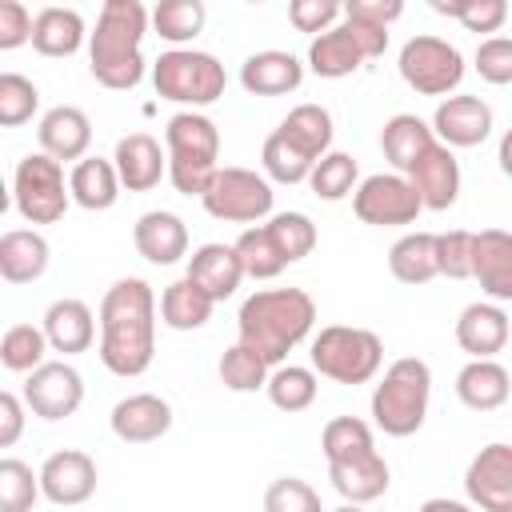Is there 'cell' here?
Masks as SVG:
<instances>
[{
  "label": "cell",
  "mask_w": 512,
  "mask_h": 512,
  "mask_svg": "<svg viewBox=\"0 0 512 512\" xmlns=\"http://www.w3.org/2000/svg\"><path fill=\"white\" fill-rule=\"evenodd\" d=\"M156 356V292L140 276L116 280L100 300V364L112 376H144Z\"/></svg>",
  "instance_id": "cell-1"
},
{
  "label": "cell",
  "mask_w": 512,
  "mask_h": 512,
  "mask_svg": "<svg viewBox=\"0 0 512 512\" xmlns=\"http://www.w3.org/2000/svg\"><path fill=\"white\" fill-rule=\"evenodd\" d=\"M312 324H316V300L304 288H260L240 304L236 344H244L272 368L288 360V352L312 332Z\"/></svg>",
  "instance_id": "cell-2"
},
{
  "label": "cell",
  "mask_w": 512,
  "mask_h": 512,
  "mask_svg": "<svg viewBox=\"0 0 512 512\" xmlns=\"http://www.w3.org/2000/svg\"><path fill=\"white\" fill-rule=\"evenodd\" d=\"M148 12L140 0H104L96 32H88V72L112 92H132L144 80Z\"/></svg>",
  "instance_id": "cell-3"
},
{
  "label": "cell",
  "mask_w": 512,
  "mask_h": 512,
  "mask_svg": "<svg viewBox=\"0 0 512 512\" xmlns=\"http://www.w3.org/2000/svg\"><path fill=\"white\" fill-rule=\"evenodd\" d=\"M168 180L184 196H200L220 168V128L204 112H176L164 128Z\"/></svg>",
  "instance_id": "cell-4"
},
{
  "label": "cell",
  "mask_w": 512,
  "mask_h": 512,
  "mask_svg": "<svg viewBox=\"0 0 512 512\" xmlns=\"http://www.w3.org/2000/svg\"><path fill=\"white\" fill-rule=\"evenodd\" d=\"M432 396V368L420 356H400L388 364L384 380L372 392V420L384 436H412L424 428Z\"/></svg>",
  "instance_id": "cell-5"
},
{
  "label": "cell",
  "mask_w": 512,
  "mask_h": 512,
  "mask_svg": "<svg viewBox=\"0 0 512 512\" xmlns=\"http://www.w3.org/2000/svg\"><path fill=\"white\" fill-rule=\"evenodd\" d=\"M152 84H156V96H164L172 104H188V112H196L224 96L228 72L212 52L168 48L152 64Z\"/></svg>",
  "instance_id": "cell-6"
},
{
  "label": "cell",
  "mask_w": 512,
  "mask_h": 512,
  "mask_svg": "<svg viewBox=\"0 0 512 512\" xmlns=\"http://www.w3.org/2000/svg\"><path fill=\"white\" fill-rule=\"evenodd\" d=\"M312 372L336 384H368L384 364V344L368 328L328 324L312 336Z\"/></svg>",
  "instance_id": "cell-7"
},
{
  "label": "cell",
  "mask_w": 512,
  "mask_h": 512,
  "mask_svg": "<svg viewBox=\"0 0 512 512\" xmlns=\"http://www.w3.org/2000/svg\"><path fill=\"white\" fill-rule=\"evenodd\" d=\"M12 204L28 224H56L68 212V184H64V164H56L44 152H28L16 164L12 176Z\"/></svg>",
  "instance_id": "cell-8"
},
{
  "label": "cell",
  "mask_w": 512,
  "mask_h": 512,
  "mask_svg": "<svg viewBox=\"0 0 512 512\" xmlns=\"http://www.w3.org/2000/svg\"><path fill=\"white\" fill-rule=\"evenodd\" d=\"M200 204L224 224H256L272 212V184L252 168H216L200 192Z\"/></svg>",
  "instance_id": "cell-9"
},
{
  "label": "cell",
  "mask_w": 512,
  "mask_h": 512,
  "mask_svg": "<svg viewBox=\"0 0 512 512\" xmlns=\"http://www.w3.org/2000/svg\"><path fill=\"white\" fill-rule=\"evenodd\" d=\"M400 80L420 92V96H448L460 88L464 80V56L456 44L440 40V36H412L400 48Z\"/></svg>",
  "instance_id": "cell-10"
},
{
  "label": "cell",
  "mask_w": 512,
  "mask_h": 512,
  "mask_svg": "<svg viewBox=\"0 0 512 512\" xmlns=\"http://www.w3.org/2000/svg\"><path fill=\"white\" fill-rule=\"evenodd\" d=\"M352 212H356L360 224L400 228V224H416V216L424 208H420V196L412 192V184L404 176L376 172V176H368L352 188Z\"/></svg>",
  "instance_id": "cell-11"
},
{
  "label": "cell",
  "mask_w": 512,
  "mask_h": 512,
  "mask_svg": "<svg viewBox=\"0 0 512 512\" xmlns=\"http://www.w3.org/2000/svg\"><path fill=\"white\" fill-rule=\"evenodd\" d=\"M20 400L40 420H64L84 404V376L64 360H44L28 372Z\"/></svg>",
  "instance_id": "cell-12"
},
{
  "label": "cell",
  "mask_w": 512,
  "mask_h": 512,
  "mask_svg": "<svg viewBox=\"0 0 512 512\" xmlns=\"http://www.w3.org/2000/svg\"><path fill=\"white\" fill-rule=\"evenodd\" d=\"M36 480H40V496H44L48 504H56V508H76V504L92 500L100 476H96V460H92L88 452H80V448H60V452H52V456L40 464Z\"/></svg>",
  "instance_id": "cell-13"
},
{
  "label": "cell",
  "mask_w": 512,
  "mask_h": 512,
  "mask_svg": "<svg viewBox=\"0 0 512 512\" xmlns=\"http://www.w3.org/2000/svg\"><path fill=\"white\" fill-rule=\"evenodd\" d=\"M464 492L480 512H512V448L504 440L472 456L464 472Z\"/></svg>",
  "instance_id": "cell-14"
},
{
  "label": "cell",
  "mask_w": 512,
  "mask_h": 512,
  "mask_svg": "<svg viewBox=\"0 0 512 512\" xmlns=\"http://www.w3.org/2000/svg\"><path fill=\"white\" fill-rule=\"evenodd\" d=\"M468 280L480 284V292L496 304L512 300V236L504 228H480L472 232L468 252Z\"/></svg>",
  "instance_id": "cell-15"
},
{
  "label": "cell",
  "mask_w": 512,
  "mask_h": 512,
  "mask_svg": "<svg viewBox=\"0 0 512 512\" xmlns=\"http://www.w3.org/2000/svg\"><path fill=\"white\" fill-rule=\"evenodd\" d=\"M404 180L420 196V208H432V212L452 208L460 196V164H456L452 148H444L440 140L428 152H420V160L404 172Z\"/></svg>",
  "instance_id": "cell-16"
},
{
  "label": "cell",
  "mask_w": 512,
  "mask_h": 512,
  "mask_svg": "<svg viewBox=\"0 0 512 512\" xmlns=\"http://www.w3.org/2000/svg\"><path fill=\"white\" fill-rule=\"evenodd\" d=\"M432 136L444 148H476L492 136V108L480 96H448L436 104Z\"/></svg>",
  "instance_id": "cell-17"
},
{
  "label": "cell",
  "mask_w": 512,
  "mask_h": 512,
  "mask_svg": "<svg viewBox=\"0 0 512 512\" xmlns=\"http://www.w3.org/2000/svg\"><path fill=\"white\" fill-rule=\"evenodd\" d=\"M112 168H116V180L120 188L128 192H152L164 176H168V160H164V148L156 136L148 132H128L116 140V152H112Z\"/></svg>",
  "instance_id": "cell-18"
},
{
  "label": "cell",
  "mask_w": 512,
  "mask_h": 512,
  "mask_svg": "<svg viewBox=\"0 0 512 512\" xmlns=\"http://www.w3.org/2000/svg\"><path fill=\"white\" fill-rule=\"evenodd\" d=\"M108 424H112V436L124 444H152L172 428V404L156 392H136L116 400Z\"/></svg>",
  "instance_id": "cell-19"
},
{
  "label": "cell",
  "mask_w": 512,
  "mask_h": 512,
  "mask_svg": "<svg viewBox=\"0 0 512 512\" xmlns=\"http://www.w3.org/2000/svg\"><path fill=\"white\" fill-rule=\"evenodd\" d=\"M36 140H40V152L52 156L56 164L84 160L88 156V144H92V120L76 104H56V108H48L40 116Z\"/></svg>",
  "instance_id": "cell-20"
},
{
  "label": "cell",
  "mask_w": 512,
  "mask_h": 512,
  "mask_svg": "<svg viewBox=\"0 0 512 512\" xmlns=\"http://www.w3.org/2000/svg\"><path fill=\"white\" fill-rule=\"evenodd\" d=\"M188 284H196L212 304L228 300L240 280H244V268L236 260V248L232 244H200L192 256H188V272H184Z\"/></svg>",
  "instance_id": "cell-21"
},
{
  "label": "cell",
  "mask_w": 512,
  "mask_h": 512,
  "mask_svg": "<svg viewBox=\"0 0 512 512\" xmlns=\"http://www.w3.org/2000/svg\"><path fill=\"white\" fill-rule=\"evenodd\" d=\"M44 340L52 352H64V356H76V352H88L92 340H96V316L84 300L76 296H64V300H52L48 312H44V324H40Z\"/></svg>",
  "instance_id": "cell-22"
},
{
  "label": "cell",
  "mask_w": 512,
  "mask_h": 512,
  "mask_svg": "<svg viewBox=\"0 0 512 512\" xmlns=\"http://www.w3.org/2000/svg\"><path fill=\"white\" fill-rule=\"evenodd\" d=\"M132 244H136V252H140L148 264L168 268V264H176L180 256H188V224H184L176 212H164V208L144 212V216L136 220V228H132Z\"/></svg>",
  "instance_id": "cell-23"
},
{
  "label": "cell",
  "mask_w": 512,
  "mask_h": 512,
  "mask_svg": "<svg viewBox=\"0 0 512 512\" xmlns=\"http://www.w3.org/2000/svg\"><path fill=\"white\" fill-rule=\"evenodd\" d=\"M388 476H392L388 472V460L376 448H368V452H360L352 460L328 464V480H332V488L348 504H372V500H380L388 492V484H392Z\"/></svg>",
  "instance_id": "cell-24"
},
{
  "label": "cell",
  "mask_w": 512,
  "mask_h": 512,
  "mask_svg": "<svg viewBox=\"0 0 512 512\" xmlns=\"http://www.w3.org/2000/svg\"><path fill=\"white\" fill-rule=\"evenodd\" d=\"M300 80H304V64L292 52H280V48L252 52L240 64V84H244L248 96H288V92L300 88Z\"/></svg>",
  "instance_id": "cell-25"
},
{
  "label": "cell",
  "mask_w": 512,
  "mask_h": 512,
  "mask_svg": "<svg viewBox=\"0 0 512 512\" xmlns=\"http://www.w3.org/2000/svg\"><path fill=\"white\" fill-rule=\"evenodd\" d=\"M456 344L472 360H492L508 344V312L500 304H484V300L468 304L456 316Z\"/></svg>",
  "instance_id": "cell-26"
},
{
  "label": "cell",
  "mask_w": 512,
  "mask_h": 512,
  "mask_svg": "<svg viewBox=\"0 0 512 512\" xmlns=\"http://www.w3.org/2000/svg\"><path fill=\"white\" fill-rule=\"evenodd\" d=\"M84 40H88V28H84V16H80L76 8L52 4V8H40V12L32 16V40H28V44H32L40 56H52V60L76 56V52L84 48Z\"/></svg>",
  "instance_id": "cell-27"
},
{
  "label": "cell",
  "mask_w": 512,
  "mask_h": 512,
  "mask_svg": "<svg viewBox=\"0 0 512 512\" xmlns=\"http://www.w3.org/2000/svg\"><path fill=\"white\" fill-rule=\"evenodd\" d=\"M52 248L36 228H12L0 236V280L8 284H32L48 272Z\"/></svg>",
  "instance_id": "cell-28"
},
{
  "label": "cell",
  "mask_w": 512,
  "mask_h": 512,
  "mask_svg": "<svg viewBox=\"0 0 512 512\" xmlns=\"http://www.w3.org/2000/svg\"><path fill=\"white\" fill-rule=\"evenodd\" d=\"M68 200H76L80 208L88 212H104L120 200V180H116V168L112 160L104 156H84L72 164L68 172Z\"/></svg>",
  "instance_id": "cell-29"
},
{
  "label": "cell",
  "mask_w": 512,
  "mask_h": 512,
  "mask_svg": "<svg viewBox=\"0 0 512 512\" xmlns=\"http://www.w3.org/2000/svg\"><path fill=\"white\" fill-rule=\"evenodd\" d=\"M456 396L472 412H496L508 400V368L496 360H468L456 372Z\"/></svg>",
  "instance_id": "cell-30"
},
{
  "label": "cell",
  "mask_w": 512,
  "mask_h": 512,
  "mask_svg": "<svg viewBox=\"0 0 512 512\" xmlns=\"http://www.w3.org/2000/svg\"><path fill=\"white\" fill-rule=\"evenodd\" d=\"M276 132H280L288 144H296L312 164H316L324 152H332V136H336V128H332V112L320 108V104H296V108L280 120Z\"/></svg>",
  "instance_id": "cell-31"
},
{
  "label": "cell",
  "mask_w": 512,
  "mask_h": 512,
  "mask_svg": "<svg viewBox=\"0 0 512 512\" xmlns=\"http://www.w3.org/2000/svg\"><path fill=\"white\" fill-rule=\"evenodd\" d=\"M432 144H436L432 128H428L420 116H412V112H396V116L380 128L384 160H388L396 172H408V168L420 160V152H428Z\"/></svg>",
  "instance_id": "cell-32"
},
{
  "label": "cell",
  "mask_w": 512,
  "mask_h": 512,
  "mask_svg": "<svg viewBox=\"0 0 512 512\" xmlns=\"http://www.w3.org/2000/svg\"><path fill=\"white\" fill-rule=\"evenodd\" d=\"M360 64H364V56H360V48H356V40L348 36L344 24H332L328 32L312 36V44H308V68L324 80L352 76Z\"/></svg>",
  "instance_id": "cell-33"
},
{
  "label": "cell",
  "mask_w": 512,
  "mask_h": 512,
  "mask_svg": "<svg viewBox=\"0 0 512 512\" xmlns=\"http://www.w3.org/2000/svg\"><path fill=\"white\" fill-rule=\"evenodd\" d=\"M212 308H216V304H212L196 284H188L184 276L172 280V284L160 292V320H164L168 328H176V332L204 328V324L212 320Z\"/></svg>",
  "instance_id": "cell-34"
},
{
  "label": "cell",
  "mask_w": 512,
  "mask_h": 512,
  "mask_svg": "<svg viewBox=\"0 0 512 512\" xmlns=\"http://www.w3.org/2000/svg\"><path fill=\"white\" fill-rule=\"evenodd\" d=\"M388 272L400 284H428L436 276V252H432V232H408L388 248Z\"/></svg>",
  "instance_id": "cell-35"
},
{
  "label": "cell",
  "mask_w": 512,
  "mask_h": 512,
  "mask_svg": "<svg viewBox=\"0 0 512 512\" xmlns=\"http://www.w3.org/2000/svg\"><path fill=\"white\" fill-rule=\"evenodd\" d=\"M204 20H208V8L200 0H160L152 8V16H148L152 32L160 40L176 44V48L188 44V40H196L204 32Z\"/></svg>",
  "instance_id": "cell-36"
},
{
  "label": "cell",
  "mask_w": 512,
  "mask_h": 512,
  "mask_svg": "<svg viewBox=\"0 0 512 512\" xmlns=\"http://www.w3.org/2000/svg\"><path fill=\"white\" fill-rule=\"evenodd\" d=\"M264 392L280 412H304L316 400V372L300 364H276V372H268Z\"/></svg>",
  "instance_id": "cell-37"
},
{
  "label": "cell",
  "mask_w": 512,
  "mask_h": 512,
  "mask_svg": "<svg viewBox=\"0 0 512 512\" xmlns=\"http://www.w3.org/2000/svg\"><path fill=\"white\" fill-rule=\"evenodd\" d=\"M232 248H236V260H240L244 276H252V280H272V276H280L288 268L284 256L276 252L272 236L264 232V224L260 228H244Z\"/></svg>",
  "instance_id": "cell-38"
},
{
  "label": "cell",
  "mask_w": 512,
  "mask_h": 512,
  "mask_svg": "<svg viewBox=\"0 0 512 512\" xmlns=\"http://www.w3.org/2000/svg\"><path fill=\"white\" fill-rule=\"evenodd\" d=\"M368 448H376V444H372V428L360 416H332L324 424V432H320V452H324L328 464L352 460V456H360Z\"/></svg>",
  "instance_id": "cell-39"
},
{
  "label": "cell",
  "mask_w": 512,
  "mask_h": 512,
  "mask_svg": "<svg viewBox=\"0 0 512 512\" xmlns=\"http://www.w3.org/2000/svg\"><path fill=\"white\" fill-rule=\"evenodd\" d=\"M264 232L272 236V244L284 256V264H296V260H304L316 248V224L304 212H276L264 224Z\"/></svg>",
  "instance_id": "cell-40"
},
{
  "label": "cell",
  "mask_w": 512,
  "mask_h": 512,
  "mask_svg": "<svg viewBox=\"0 0 512 512\" xmlns=\"http://www.w3.org/2000/svg\"><path fill=\"white\" fill-rule=\"evenodd\" d=\"M356 176H360V168H356V160H352L348 152H324V156L312 164L308 184H312V192H316L320 200H344V196H352Z\"/></svg>",
  "instance_id": "cell-41"
},
{
  "label": "cell",
  "mask_w": 512,
  "mask_h": 512,
  "mask_svg": "<svg viewBox=\"0 0 512 512\" xmlns=\"http://www.w3.org/2000/svg\"><path fill=\"white\" fill-rule=\"evenodd\" d=\"M44 352H48V340L36 324H12L4 336H0V364L8 372H32L44 364Z\"/></svg>",
  "instance_id": "cell-42"
},
{
  "label": "cell",
  "mask_w": 512,
  "mask_h": 512,
  "mask_svg": "<svg viewBox=\"0 0 512 512\" xmlns=\"http://www.w3.org/2000/svg\"><path fill=\"white\" fill-rule=\"evenodd\" d=\"M36 500H40L36 472L16 456H0V512H32Z\"/></svg>",
  "instance_id": "cell-43"
},
{
  "label": "cell",
  "mask_w": 512,
  "mask_h": 512,
  "mask_svg": "<svg viewBox=\"0 0 512 512\" xmlns=\"http://www.w3.org/2000/svg\"><path fill=\"white\" fill-rule=\"evenodd\" d=\"M40 88L20 72H0V128H20L36 116Z\"/></svg>",
  "instance_id": "cell-44"
},
{
  "label": "cell",
  "mask_w": 512,
  "mask_h": 512,
  "mask_svg": "<svg viewBox=\"0 0 512 512\" xmlns=\"http://www.w3.org/2000/svg\"><path fill=\"white\" fill-rule=\"evenodd\" d=\"M260 164H264V172H268L276 184H304L308 172H312V160H308L296 144H288L280 132H272V136L264 140Z\"/></svg>",
  "instance_id": "cell-45"
},
{
  "label": "cell",
  "mask_w": 512,
  "mask_h": 512,
  "mask_svg": "<svg viewBox=\"0 0 512 512\" xmlns=\"http://www.w3.org/2000/svg\"><path fill=\"white\" fill-rule=\"evenodd\" d=\"M220 380L232 392H260L268 384V364L256 352H248L244 344H232L220 356Z\"/></svg>",
  "instance_id": "cell-46"
},
{
  "label": "cell",
  "mask_w": 512,
  "mask_h": 512,
  "mask_svg": "<svg viewBox=\"0 0 512 512\" xmlns=\"http://www.w3.org/2000/svg\"><path fill=\"white\" fill-rule=\"evenodd\" d=\"M432 8H436L440 16L460 20L468 32H496V28L508 20V4H504V0H456V4L432 0Z\"/></svg>",
  "instance_id": "cell-47"
},
{
  "label": "cell",
  "mask_w": 512,
  "mask_h": 512,
  "mask_svg": "<svg viewBox=\"0 0 512 512\" xmlns=\"http://www.w3.org/2000/svg\"><path fill=\"white\" fill-rule=\"evenodd\" d=\"M264 512H324V504H320V492L308 480L280 476L264 492Z\"/></svg>",
  "instance_id": "cell-48"
},
{
  "label": "cell",
  "mask_w": 512,
  "mask_h": 512,
  "mask_svg": "<svg viewBox=\"0 0 512 512\" xmlns=\"http://www.w3.org/2000/svg\"><path fill=\"white\" fill-rule=\"evenodd\" d=\"M432 252H436V276H448V280H468L472 232H464V228H452V232H432Z\"/></svg>",
  "instance_id": "cell-49"
},
{
  "label": "cell",
  "mask_w": 512,
  "mask_h": 512,
  "mask_svg": "<svg viewBox=\"0 0 512 512\" xmlns=\"http://www.w3.org/2000/svg\"><path fill=\"white\" fill-rule=\"evenodd\" d=\"M476 72H480V80H488L496 88L512 84V40L508 36L480 40V48H476Z\"/></svg>",
  "instance_id": "cell-50"
},
{
  "label": "cell",
  "mask_w": 512,
  "mask_h": 512,
  "mask_svg": "<svg viewBox=\"0 0 512 512\" xmlns=\"http://www.w3.org/2000/svg\"><path fill=\"white\" fill-rule=\"evenodd\" d=\"M288 20H292L296 32L320 36L340 20V4L336 0H292L288 4Z\"/></svg>",
  "instance_id": "cell-51"
},
{
  "label": "cell",
  "mask_w": 512,
  "mask_h": 512,
  "mask_svg": "<svg viewBox=\"0 0 512 512\" xmlns=\"http://www.w3.org/2000/svg\"><path fill=\"white\" fill-rule=\"evenodd\" d=\"M32 40V16L20 0H0V52H16Z\"/></svg>",
  "instance_id": "cell-52"
},
{
  "label": "cell",
  "mask_w": 512,
  "mask_h": 512,
  "mask_svg": "<svg viewBox=\"0 0 512 512\" xmlns=\"http://www.w3.org/2000/svg\"><path fill=\"white\" fill-rule=\"evenodd\" d=\"M340 16H344V12H340ZM340 24L348 28V36L356 40V48H360V56H364V60L384 56V48H388V28L368 24V20H356V16H344Z\"/></svg>",
  "instance_id": "cell-53"
},
{
  "label": "cell",
  "mask_w": 512,
  "mask_h": 512,
  "mask_svg": "<svg viewBox=\"0 0 512 512\" xmlns=\"http://www.w3.org/2000/svg\"><path fill=\"white\" fill-rule=\"evenodd\" d=\"M340 12L388 28L396 16H404V4H400V0H348V4H340Z\"/></svg>",
  "instance_id": "cell-54"
},
{
  "label": "cell",
  "mask_w": 512,
  "mask_h": 512,
  "mask_svg": "<svg viewBox=\"0 0 512 512\" xmlns=\"http://www.w3.org/2000/svg\"><path fill=\"white\" fill-rule=\"evenodd\" d=\"M24 400L0 388V448H12L24 436Z\"/></svg>",
  "instance_id": "cell-55"
},
{
  "label": "cell",
  "mask_w": 512,
  "mask_h": 512,
  "mask_svg": "<svg viewBox=\"0 0 512 512\" xmlns=\"http://www.w3.org/2000/svg\"><path fill=\"white\" fill-rule=\"evenodd\" d=\"M416 512H476L472 504H460V500H448V496H432V500H424Z\"/></svg>",
  "instance_id": "cell-56"
},
{
  "label": "cell",
  "mask_w": 512,
  "mask_h": 512,
  "mask_svg": "<svg viewBox=\"0 0 512 512\" xmlns=\"http://www.w3.org/2000/svg\"><path fill=\"white\" fill-rule=\"evenodd\" d=\"M8 204H12V188H8L4 180H0V216L8 212Z\"/></svg>",
  "instance_id": "cell-57"
},
{
  "label": "cell",
  "mask_w": 512,
  "mask_h": 512,
  "mask_svg": "<svg viewBox=\"0 0 512 512\" xmlns=\"http://www.w3.org/2000/svg\"><path fill=\"white\" fill-rule=\"evenodd\" d=\"M332 512H364L360 504H340V508H332Z\"/></svg>",
  "instance_id": "cell-58"
}]
</instances>
